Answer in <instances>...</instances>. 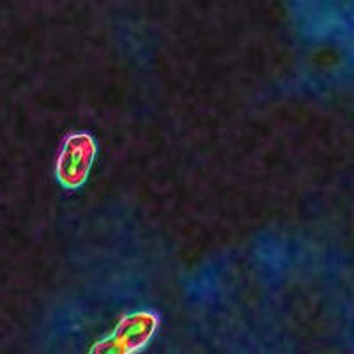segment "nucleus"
<instances>
[{
    "instance_id": "f257e3e1",
    "label": "nucleus",
    "mask_w": 354,
    "mask_h": 354,
    "mask_svg": "<svg viewBox=\"0 0 354 354\" xmlns=\"http://www.w3.org/2000/svg\"><path fill=\"white\" fill-rule=\"evenodd\" d=\"M158 328V315L147 310L121 319L110 337L101 338L88 354H135L151 342Z\"/></svg>"
},
{
    "instance_id": "f03ea898",
    "label": "nucleus",
    "mask_w": 354,
    "mask_h": 354,
    "mask_svg": "<svg viewBox=\"0 0 354 354\" xmlns=\"http://www.w3.org/2000/svg\"><path fill=\"white\" fill-rule=\"evenodd\" d=\"M96 144L87 133H73L66 140L64 149L57 163L59 181L68 188H77L85 181L91 165H93Z\"/></svg>"
}]
</instances>
